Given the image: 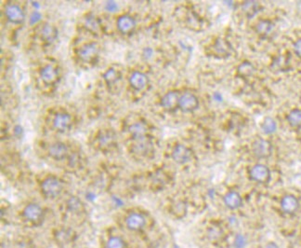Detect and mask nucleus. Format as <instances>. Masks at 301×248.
<instances>
[{"instance_id":"nucleus-1","label":"nucleus","mask_w":301,"mask_h":248,"mask_svg":"<svg viewBox=\"0 0 301 248\" xmlns=\"http://www.w3.org/2000/svg\"><path fill=\"white\" fill-rule=\"evenodd\" d=\"M52 212L37 201H26L15 210L13 222L23 231H35L43 228L51 219Z\"/></svg>"},{"instance_id":"nucleus-2","label":"nucleus","mask_w":301,"mask_h":248,"mask_svg":"<svg viewBox=\"0 0 301 248\" xmlns=\"http://www.w3.org/2000/svg\"><path fill=\"white\" fill-rule=\"evenodd\" d=\"M58 213L61 222L77 229L85 225L90 217L85 202L74 194H67L60 201Z\"/></svg>"},{"instance_id":"nucleus-3","label":"nucleus","mask_w":301,"mask_h":248,"mask_svg":"<svg viewBox=\"0 0 301 248\" xmlns=\"http://www.w3.org/2000/svg\"><path fill=\"white\" fill-rule=\"evenodd\" d=\"M39 194L46 201L60 202L68 194L69 182L58 173L46 172L35 176Z\"/></svg>"},{"instance_id":"nucleus-4","label":"nucleus","mask_w":301,"mask_h":248,"mask_svg":"<svg viewBox=\"0 0 301 248\" xmlns=\"http://www.w3.org/2000/svg\"><path fill=\"white\" fill-rule=\"evenodd\" d=\"M114 224L125 233L142 234L149 229V219L141 210L122 209L114 216Z\"/></svg>"},{"instance_id":"nucleus-5","label":"nucleus","mask_w":301,"mask_h":248,"mask_svg":"<svg viewBox=\"0 0 301 248\" xmlns=\"http://www.w3.org/2000/svg\"><path fill=\"white\" fill-rule=\"evenodd\" d=\"M49 240L57 248H74L79 241L77 228L59 221L49 227Z\"/></svg>"},{"instance_id":"nucleus-6","label":"nucleus","mask_w":301,"mask_h":248,"mask_svg":"<svg viewBox=\"0 0 301 248\" xmlns=\"http://www.w3.org/2000/svg\"><path fill=\"white\" fill-rule=\"evenodd\" d=\"M90 145L95 151L105 156L114 154L118 150L117 135L114 130L110 128L98 130L93 134Z\"/></svg>"},{"instance_id":"nucleus-7","label":"nucleus","mask_w":301,"mask_h":248,"mask_svg":"<svg viewBox=\"0 0 301 248\" xmlns=\"http://www.w3.org/2000/svg\"><path fill=\"white\" fill-rule=\"evenodd\" d=\"M75 149L76 147H74L68 142L56 140L46 145L43 149V154L46 159L56 163L58 166H62L63 169H64Z\"/></svg>"},{"instance_id":"nucleus-8","label":"nucleus","mask_w":301,"mask_h":248,"mask_svg":"<svg viewBox=\"0 0 301 248\" xmlns=\"http://www.w3.org/2000/svg\"><path fill=\"white\" fill-rule=\"evenodd\" d=\"M99 248H132L125 232L117 226L109 225L100 231L98 237Z\"/></svg>"},{"instance_id":"nucleus-9","label":"nucleus","mask_w":301,"mask_h":248,"mask_svg":"<svg viewBox=\"0 0 301 248\" xmlns=\"http://www.w3.org/2000/svg\"><path fill=\"white\" fill-rule=\"evenodd\" d=\"M114 165L103 164L98 168L91 176V186L95 191H109L113 189L117 179V170Z\"/></svg>"},{"instance_id":"nucleus-10","label":"nucleus","mask_w":301,"mask_h":248,"mask_svg":"<svg viewBox=\"0 0 301 248\" xmlns=\"http://www.w3.org/2000/svg\"><path fill=\"white\" fill-rule=\"evenodd\" d=\"M101 46L96 41H89L83 43L75 50V57L80 64L92 66L96 64L100 57Z\"/></svg>"},{"instance_id":"nucleus-11","label":"nucleus","mask_w":301,"mask_h":248,"mask_svg":"<svg viewBox=\"0 0 301 248\" xmlns=\"http://www.w3.org/2000/svg\"><path fill=\"white\" fill-rule=\"evenodd\" d=\"M127 150L131 156L134 157L135 159H149L154 153V142L150 136L131 140V143L127 146Z\"/></svg>"},{"instance_id":"nucleus-12","label":"nucleus","mask_w":301,"mask_h":248,"mask_svg":"<svg viewBox=\"0 0 301 248\" xmlns=\"http://www.w3.org/2000/svg\"><path fill=\"white\" fill-rule=\"evenodd\" d=\"M52 130L59 133H66L71 131L74 125V117L65 110H57L50 117Z\"/></svg>"},{"instance_id":"nucleus-13","label":"nucleus","mask_w":301,"mask_h":248,"mask_svg":"<svg viewBox=\"0 0 301 248\" xmlns=\"http://www.w3.org/2000/svg\"><path fill=\"white\" fill-rule=\"evenodd\" d=\"M38 77L41 83L47 87H54L57 84L61 75L57 64L52 62H47L40 66Z\"/></svg>"},{"instance_id":"nucleus-14","label":"nucleus","mask_w":301,"mask_h":248,"mask_svg":"<svg viewBox=\"0 0 301 248\" xmlns=\"http://www.w3.org/2000/svg\"><path fill=\"white\" fill-rule=\"evenodd\" d=\"M172 181L170 173L164 168H157L148 178L149 187L152 191H161L167 188Z\"/></svg>"},{"instance_id":"nucleus-15","label":"nucleus","mask_w":301,"mask_h":248,"mask_svg":"<svg viewBox=\"0 0 301 248\" xmlns=\"http://www.w3.org/2000/svg\"><path fill=\"white\" fill-rule=\"evenodd\" d=\"M34 37L43 46H51L58 37L57 28L52 23H40L34 30Z\"/></svg>"},{"instance_id":"nucleus-16","label":"nucleus","mask_w":301,"mask_h":248,"mask_svg":"<svg viewBox=\"0 0 301 248\" xmlns=\"http://www.w3.org/2000/svg\"><path fill=\"white\" fill-rule=\"evenodd\" d=\"M171 159L179 165H187L193 162L194 153L191 148L184 144L178 143L173 147L170 152Z\"/></svg>"},{"instance_id":"nucleus-17","label":"nucleus","mask_w":301,"mask_h":248,"mask_svg":"<svg viewBox=\"0 0 301 248\" xmlns=\"http://www.w3.org/2000/svg\"><path fill=\"white\" fill-rule=\"evenodd\" d=\"M4 14L10 23L21 24L25 20V13L23 8L16 3H8L4 8Z\"/></svg>"},{"instance_id":"nucleus-18","label":"nucleus","mask_w":301,"mask_h":248,"mask_svg":"<svg viewBox=\"0 0 301 248\" xmlns=\"http://www.w3.org/2000/svg\"><path fill=\"white\" fill-rule=\"evenodd\" d=\"M31 231H24L22 234H18L10 242V248H40L38 243Z\"/></svg>"},{"instance_id":"nucleus-19","label":"nucleus","mask_w":301,"mask_h":248,"mask_svg":"<svg viewBox=\"0 0 301 248\" xmlns=\"http://www.w3.org/2000/svg\"><path fill=\"white\" fill-rule=\"evenodd\" d=\"M251 150L257 159H268L273 154V145L264 138H257L253 142Z\"/></svg>"},{"instance_id":"nucleus-20","label":"nucleus","mask_w":301,"mask_h":248,"mask_svg":"<svg viewBox=\"0 0 301 248\" xmlns=\"http://www.w3.org/2000/svg\"><path fill=\"white\" fill-rule=\"evenodd\" d=\"M182 20L188 28L193 31L198 32L204 27V20L193 10L184 9L182 12Z\"/></svg>"},{"instance_id":"nucleus-21","label":"nucleus","mask_w":301,"mask_h":248,"mask_svg":"<svg viewBox=\"0 0 301 248\" xmlns=\"http://www.w3.org/2000/svg\"><path fill=\"white\" fill-rule=\"evenodd\" d=\"M198 107V97L193 92H185L181 94L179 109L182 110V112L191 113L197 110Z\"/></svg>"},{"instance_id":"nucleus-22","label":"nucleus","mask_w":301,"mask_h":248,"mask_svg":"<svg viewBox=\"0 0 301 248\" xmlns=\"http://www.w3.org/2000/svg\"><path fill=\"white\" fill-rule=\"evenodd\" d=\"M249 176L250 179L256 183L265 184L271 179V171L266 165L259 163L250 169Z\"/></svg>"},{"instance_id":"nucleus-23","label":"nucleus","mask_w":301,"mask_h":248,"mask_svg":"<svg viewBox=\"0 0 301 248\" xmlns=\"http://www.w3.org/2000/svg\"><path fill=\"white\" fill-rule=\"evenodd\" d=\"M126 132L131 136V140L142 139L150 136L147 123L142 121H137L127 125Z\"/></svg>"},{"instance_id":"nucleus-24","label":"nucleus","mask_w":301,"mask_h":248,"mask_svg":"<svg viewBox=\"0 0 301 248\" xmlns=\"http://www.w3.org/2000/svg\"><path fill=\"white\" fill-rule=\"evenodd\" d=\"M181 94L176 91H170L165 93L160 100L162 109L166 112H175L179 109Z\"/></svg>"},{"instance_id":"nucleus-25","label":"nucleus","mask_w":301,"mask_h":248,"mask_svg":"<svg viewBox=\"0 0 301 248\" xmlns=\"http://www.w3.org/2000/svg\"><path fill=\"white\" fill-rule=\"evenodd\" d=\"M103 79L109 90L113 91L122 80V70L118 68L117 65H112L105 70V72L103 73Z\"/></svg>"},{"instance_id":"nucleus-26","label":"nucleus","mask_w":301,"mask_h":248,"mask_svg":"<svg viewBox=\"0 0 301 248\" xmlns=\"http://www.w3.org/2000/svg\"><path fill=\"white\" fill-rule=\"evenodd\" d=\"M136 20L130 14H122L116 19V28L123 35H130L136 28Z\"/></svg>"},{"instance_id":"nucleus-27","label":"nucleus","mask_w":301,"mask_h":248,"mask_svg":"<svg viewBox=\"0 0 301 248\" xmlns=\"http://www.w3.org/2000/svg\"><path fill=\"white\" fill-rule=\"evenodd\" d=\"M128 84L132 90L142 92L149 84V78L142 71H133L128 77Z\"/></svg>"},{"instance_id":"nucleus-28","label":"nucleus","mask_w":301,"mask_h":248,"mask_svg":"<svg viewBox=\"0 0 301 248\" xmlns=\"http://www.w3.org/2000/svg\"><path fill=\"white\" fill-rule=\"evenodd\" d=\"M168 212L176 219H183L188 212V202L182 198H175L168 205Z\"/></svg>"},{"instance_id":"nucleus-29","label":"nucleus","mask_w":301,"mask_h":248,"mask_svg":"<svg viewBox=\"0 0 301 248\" xmlns=\"http://www.w3.org/2000/svg\"><path fill=\"white\" fill-rule=\"evenodd\" d=\"M280 206L284 213L287 214V215H294L297 212V210L299 208V201L294 195L287 194L282 198L281 202H280Z\"/></svg>"},{"instance_id":"nucleus-30","label":"nucleus","mask_w":301,"mask_h":248,"mask_svg":"<svg viewBox=\"0 0 301 248\" xmlns=\"http://www.w3.org/2000/svg\"><path fill=\"white\" fill-rule=\"evenodd\" d=\"M223 202L224 204L227 206L229 209L235 210L242 206L243 204V199L238 192L236 191H229L223 197Z\"/></svg>"},{"instance_id":"nucleus-31","label":"nucleus","mask_w":301,"mask_h":248,"mask_svg":"<svg viewBox=\"0 0 301 248\" xmlns=\"http://www.w3.org/2000/svg\"><path fill=\"white\" fill-rule=\"evenodd\" d=\"M230 50L231 47L229 42L223 39H218L213 46L214 54L218 55L219 57H225L230 55Z\"/></svg>"},{"instance_id":"nucleus-32","label":"nucleus","mask_w":301,"mask_h":248,"mask_svg":"<svg viewBox=\"0 0 301 248\" xmlns=\"http://www.w3.org/2000/svg\"><path fill=\"white\" fill-rule=\"evenodd\" d=\"M257 35L261 37H267L272 33L273 30V23L270 21V20H266V19H262L260 20L256 24L255 27Z\"/></svg>"},{"instance_id":"nucleus-33","label":"nucleus","mask_w":301,"mask_h":248,"mask_svg":"<svg viewBox=\"0 0 301 248\" xmlns=\"http://www.w3.org/2000/svg\"><path fill=\"white\" fill-rule=\"evenodd\" d=\"M206 236L211 242H219L222 238L223 231L220 226L212 224L206 228Z\"/></svg>"},{"instance_id":"nucleus-34","label":"nucleus","mask_w":301,"mask_h":248,"mask_svg":"<svg viewBox=\"0 0 301 248\" xmlns=\"http://www.w3.org/2000/svg\"><path fill=\"white\" fill-rule=\"evenodd\" d=\"M236 72H237V75H238L239 77L246 79V78H249V77H251V76L254 74V72H255V67H254V65L251 64L250 62H248V61H244V62H242V63L239 64L238 66H237Z\"/></svg>"},{"instance_id":"nucleus-35","label":"nucleus","mask_w":301,"mask_h":248,"mask_svg":"<svg viewBox=\"0 0 301 248\" xmlns=\"http://www.w3.org/2000/svg\"><path fill=\"white\" fill-rule=\"evenodd\" d=\"M260 4L256 1H245L242 5V12L247 18H253L259 12Z\"/></svg>"},{"instance_id":"nucleus-36","label":"nucleus","mask_w":301,"mask_h":248,"mask_svg":"<svg viewBox=\"0 0 301 248\" xmlns=\"http://www.w3.org/2000/svg\"><path fill=\"white\" fill-rule=\"evenodd\" d=\"M102 23L94 15H87L85 18V28L91 33H97L98 30L102 31Z\"/></svg>"},{"instance_id":"nucleus-37","label":"nucleus","mask_w":301,"mask_h":248,"mask_svg":"<svg viewBox=\"0 0 301 248\" xmlns=\"http://www.w3.org/2000/svg\"><path fill=\"white\" fill-rule=\"evenodd\" d=\"M287 122L291 127H301V110L300 109H294L291 110L286 117Z\"/></svg>"},{"instance_id":"nucleus-38","label":"nucleus","mask_w":301,"mask_h":248,"mask_svg":"<svg viewBox=\"0 0 301 248\" xmlns=\"http://www.w3.org/2000/svg\"><path fill=\"white\" fill-rule=\"evenodd\" d=\"M262 132L265 134H272L277 130V123L271 117L265 118L262 123Z\"/></svg>"},{"instance_id":"nucleus-39","label":"nucleus","mask_w":301,"mask_h":248,"mask_svg":"<svg viewBox=\"0 0 301 248\" xmlns=\"http://www.w3.org/2000/svg\"><path fill=\"white\" fill-rule=\"evenodd\" d=\"M293 49H294L295 55L301 59V39H298L297 41H295L293 45Z\"/></svg>"},{"instance_id":"nucleus-40","label":"nucleus","mask_w":301,"mask_h":248,"mask_svg":"<svg viewBox=\"0 0 301 248\" xmlns=\"http://www.w3.org/2000/svg\"><path fill=\"white\" fill-rule=\"evenodd\" d=\"M244 237L238 236V238L235 240V246L241 248L244 246Z\"/></svg>"},{"instance_id":"nucleus-41","label":"nucleus","mask_w":301,"mask_h":248,"mask_svg":"<svg viewBox=\"0 0 301 248\" xmlns=\"http://www.w3.org/2000/svg\"><path fill=\"white\" fill-rule=\"evenodd\" d=\"M267 248H279L275 243H273V242H270L269 244L267 245Z\"/></svg>"}]
</instances>
